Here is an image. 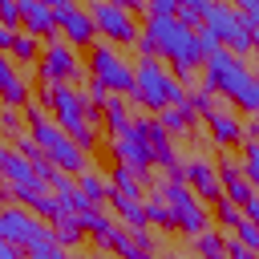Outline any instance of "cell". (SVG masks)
<instances>
[{
  "instance_id": "cell-1",
  "label": "cell",
  "mask_w": 259,
  "mask_h": 259,
  "mask_svg": "<svg viewBox=\"0 0 259 259\" xmlns=\"http://www.w3.org/2000/svg\"><path fill=\"white\" fill-rule=\"evenodd\" d=\"M142 32L154 40L158 61H166L170 73H174L178 81H190L194 73H202V65H206V49H202L198 28L182 24L178 16H146Z\"/></svg>"
},
{
  "instance_id": "cell-2",
  "label": "cell",
  "mask_w": 259,
  "mask_h": 259,
  "mask_svg": "<svg viewBox=\"0 0 259 259\" xmlns=\"http://www.w3.org/2000/svg\"><path fill=\"white\" fill-rule=\"evenodd\" d=\"M202 85H206L214 97H227L231 109L259 117V81H255V69H251L243 57H235V53H227V49L210 53L206 65H202Z\"/></svg>"
},
{
  "instance_id": "cell-3",
  "label": "cell",
  "mask_w": 259,
  "mask_h": 259,
  "mask_svg": "<svg viewBox=\"0 0 259 259\" xmlns=\"http://www.w3.org/2000/svg\"><path fill=\"white\" fill-rule=\"evenodd\" d=\"M24 121H28V130H32V142L53 158L57 170H65V174H85V170H89V166H85L89 154L53 121V113H49L40 101H32V105L24 109Z\"/></svg>"
},
{
  "instance_id": "cell-4",
  "label": "cell",
  "mask_w": 259,
  "mask_h": 259,
  "mask_svg": "<svg viewBox=\"0 0 259 259\" xmlns=\"http://www.w3.org/2000/svg\"><path fill=\"white\" fill-rule=\"evenodd\" d=\"M40 105L53 113V121H57L85 154L97 150V130H93V121H89L85 93H77L73 85H40Z\"/></svg>"
},
{
  "instance_id": "cell-5",
  "label": "cell",
  "mask_w": 259,
  "mask_h": 259,
  "mask_svg": "<svg viewBox=\"0 0 259 259\" xmlns=\"http://www.w3.org/2000/svg\"><path fill=\"white\" fill-rule=\"evenodd\" d=\"M134 101L150 113H162L170 105H182L186 101V85L162 65V61H138V89H134Z\"/></svg>"
},
{
  "instance_id": "cell-6",
  "label": "cell",
  "mask_w": 259,
  "mask_h": 259,
  "mask_svg": "<svg viewBox=\"0 0 259 259\" xmlns=\"http://www.w3.org/2000/svg\"><path fill=\"white\" fill-rule=\"evenodd\" d=\"M154 190L166 198V206H170V214H174V231H182L186 239H194V235L210 231V210H206V202H202V198L182 182V174L162 178Z\"/></svg>"
},
{
  "instance_id": "cell-7",
  "label": "cell",
  "mask_w": 259,
  "mask_h": 259,
  "mask_svg": "<svg viewBox=\"0 0 259 259\" xmlns=\"http://www.w3.org/2000/svg\"><path fill=\"white\" fill-rule=\"evenodd\" d=\"M89 77H97L113 97H130L134 101V89H138V65H130L109 40H97L89 49Z\"/></svg>"
},
{
  "instance_id": "cell-8",
  "label": "cell",
  "mask_w": 259,
  "mask_h": 259,
  "mask_svg": "<svg viewBox=\"0 0 259 259\" xmlns=\"http://www.w3.org/2000/svg\"><path fill=\"white\" fill-rule=\"evenodd\" d=\"M36 81L40 85H77V81H89V61L77 57V49L57 36L45 45V57L36 65Z\"/></svg>"
},
{
  "instance_id": "cell-9",
  "label": "cell",
  "mask_w": 259,
  "mask_h": 259,
  "mask_svg": "<svg viewBox=\"0 0 259 259\" xmlns=\"http://www.w3.org/2000/svg\"><path fill=\"white\" fill-rule=\"evenodd\" d=\"M202 28H206V32H214V36H219V45H223L227 53H235V57L255 53V28H251V24H247V16H243L239 8H231V4H210V12H206V20H202Z\"/></svg>"
},
{
  "instance_id": "cell-10",
  "label": "cell",
  "mask_w": 259,
  "mask_h": 259,
  "mask_svg": "<svg viewBox=\"0 0 259 259\" xmlns=\"http://www.w3.org/2000/svg\"><path fill=\"white\" fill-rule=\"evenodd\" d=\"M93 20H97V32H101V40H109L113 49H121V45H138V36H142V28H138V16L125 8V4H117V0H97L93 8Z\"/></svg>"
},
{
  "instance_id": "cell-11",
  "label": "cell",
  "mask_w": 259,
  "mask_h": 259,
  "mask_svg": "<svg viewBox=\"0 0 259 259\" xmlns=\"http://www.w3.org/2000/svg\"><path fill=\"white\" fill-rule=\"evenodd\" d=\"M53 16H57V28L65 32V40L73 45V49H93L97 45V20H93V12L89 8H77L73 0H57L53 4Z\"/></svg>"
},
{
  "instance_id": "cell-12",
  "label": "cell",
  "mask_w": 259,
  "mask_h": 259,
  "mask_svg": "<svg viewBox=\"0 0 259 259\" xmlns=\"http://www.w3.org/2000/svg\"><path fill=\"white\" fill-rule=\"evenodd\" d=\"M182 182L202 198V202H219L223 198V178H219V162H210V158H202V154H190L186 162H182Z\"/></svg>"
},
{
  "instance_id": "cell-13",
  "label": "cell",
  "mask_w": 259,
  "mask_h": 259,
  "mask_svg": "<svg viewBox=\"0 0 259 259\" xmlns=\"http://www.w3.org/2000/svg\"><path fill=\"white\" fill-rule=\"evenodd\" d=\"M202 125H206L210 146H223V150H231V146H239V150H243V146H247V125L239 121V113H235V109H223V105H219Z\"/></svg>"
},
{
  "instance_id": "cell-14",
  "label": "cell",
  "mask_w": 259,
  "mask_h": 259,
  "mask_svg": "<svg viewBox=\"0 0 259 259\" xmlns=\"http://www.w3.org/2000/svg\"><path fill=\"white\" fill-rule=\"evenodd\" d=\"M20 32L36 36V40H57L61 28H57V16H53V4L45 0H20Z\"/></svg>"
},
{
  "instance_id": "cell-15",
  "label": "cell",
  "mask_w": 259,
  "mask_h": 259,
  "mask_svg": "<svg viewBox=\"0 0 259 259\" xmlns=\"http://www.w3.org/2000/svg\"><path fill=\"white\" fill-rule=\"evenodd\" d=\"M219 178H223V194H227L235 206H243V210H247V206L255 202V186L247 182L243 162H227V158H223V162H219Z\"/></svg>"
},
{
  "instance_id": "cell-16",
  "label": "cell",
  "mask_w": 259,
  "mask_h": 259,
  "mask_svg": "<svg viewBox=\"0 0 259 259\" xmlns=\"http://www.w3.org/2000/svg\"><path fill=\"white\" fill-rule=\"evenodd\" d=\"M0 178H4V186H28V182H36L40 174H36V166H32L16 146H4V150H0Z\"/></svg>"
},
{
  "instance_id": "cell-17",
  "label": "cell",
  "mask_w": 259,
  "mask_h": 259,
  "mask_svg": "<svg viewBox=\"0 0 259 259\" xmlns=\"http://www.w3.org/2000/svg\"><path fill=\"white\" fill-rule=\"evenodd\" d=\"M109 206H113V219L130 231H150V219H146V198H134V194H121L113 190L109 194Z\"/></svg>"
},
{
  "instance_id": "cell-18",
  "label": "cell",
  "mask_w": 259,
  "mask_h": 259,
  "mask_svg": "<svg viewBox=\"0 0 259 259\" xmlns=\"http://www.w3.org/2000/svg\"><path fill=\"white\" fill-rule=\"evenodd\" d=\"M0 85H4V105H8V109H28V105H32V101H28V81L20 77V69H16L12 57L0 61Z\"/></svg>"
},
{
  "instance_id": "cell-19",
  "label": "cell",
  "mask_w": 259,
  "mask_h": 259,
  "mask_svg": "<svg viewBox=\"0 0 259 259\" xmlns=\"http://www.w3.org/2000/svg\"><path fill=\"white\" fill-rule=\"evenodd\" d=\"M158 121L170 130V138H194V130H198V113L182 101V105H170V109H162L158 113Z\"/></svg>"
},
{
  "instance_id": "cell-20",
  "label": "cell",
  "mask_w": 259,
  "mask_h": 259,
  "mask_svg": "<svg viewBox=\"0 0 259 259\" xmlns=\"http://www.w3.org/2000/svg\"><path fill=\"white\" fill-rule=\"evenodd\" d=\"M77 186H81V194H85V202L89 206H105L109 202V194H113V182H109V174H101V170H85V174H77Z\"/></svg>"
},
{
  "instance_id": "cell-21",
  "label": "cell",
  "mask_w": 259,
  "mask_h": 259,
  "mask_svg": "<svg viewBox=\"0 0 259 259\" xmlns=\"http://www.w3.org/2000/svg\"><path fill=\"white\" fill-rule=\"evenodd\" d=\"M101 121H105L109 138H121V134L134 125V117H130V97H109V101H105V113H101Z\"/></svg>"
},
{
  "instance_id": "cell-22",
  "label": "cell",
  "mask_w": 259,
  "mask_h": 259,
  "mask_svg": "<svg viewBox=\"0 0 259 259\" xmlns=\"http://www.w3.org/2000/svg\"><path fill=\"white\" fill-rule=\"evenodd\" d=\"M53 235H57V243H61L65 251H73V247H81V243L89 239V231H85V223H81L77 214H61V219L53 223Z\"/></svg>"
},
{
  "instance_id": "cell-23",
  "label": "cell",
  "mask_w": 259,
  "mask_h": 259,
  "mask_svg": "<svg viewBox=\"0 0 259 259\" xmlns=\"http://www.w3.org/2000/svg\"><path fill=\"white\" fill-rule=\"evenodd\" d=\"M190 247H194V255H198V259H227V235H223L219 227H210V231L194 235V239H190Z\"/></svg>"
},
{
  "instance_id": "cell-24",
  "label": "cell",
  "mask_w": 259,
  "mask_h": 259,
  "mask_svg": "<svg viewBox=\"0 0 259 259\" xmlns=\"http://www.w3.org/2000/svg\"><path fill=\"white\" fill-rule=\"evenodd\" d=\"M8 57H12L16 65H40V57H45V45H40L36 36H28V32H16V40H12Z\"/></svg>"
},
{
  "instance_id": "cell-25",
  "label": "cell",
  "mask_w": 259,
  "mask_h": 259,
  "mask_svg": "<svg viewBox=\"0 0 259 259\" xmlns=\"http://www.w3.org/2000/svg\"><path fill=\"white\" fill-rule=\"evenodd\" d=\"M81 93H85V109H89V121H97V117L105 113V101H109V89H105V85H101L97 77H89Z\"/></svg>"
},
{
  "instance_id": "cell-26",
  "label": "cell",
  "mask_w": 259,
  "mask_h": 259,
  "mask_svg": "<svg viewBox=\"0 0 259 259\" xmlns=\"http://www.w3.org/2000/svg\"><path fill=\"white\" fill-rule=\"evenodd\" d=\"M146 219H150V227H158V231H174V214H170V206H166V198H162L158 190L146 198Z\"/></svg>"
},
{
  "instance_id": "cell-27",
  "label": "cell",
  "mask_w": 259,
  "mask_h": 259,
  "mask_svg": "<svg viewBox=\"0 0 259 259\" xmlns=\"http://www.w3.org/2000/svg\"><path fill=\"white\" fill-rule=\"evenodd\" d=\"M186 105H190V109L198 113V121H206V117H210V113L219 109V97H214V93H210L206 85H198V89H190V93H186Z\"/></svg>"
},
{
  "instance_id": "cell-28",
  "label": "cell",
  "mask_w": 259,
  "mask_h": 259,
  "mask_svg": "<svg viewBox=\"0 0 259 259\" xmlns=\"http://www.w3.org/2000/svg\"><path fill=\"white\" fill-rule=\"evenodd\" d=\"M210 219H214L219 227H239V223L247 219V210H243V206H235V202H231V198L223 194V198L214 202V210H210Z\"/></svg>"
},
{
  "instance_id": "cell-29",
  "label": "cell",
  "mask_w": 259,
  "mask_h": 259,
  "mask_svg": "<svg viewBox=\"0 0 259 259\" xmlns=\"http://www.w3.org/2000/svg\"><path fill=\"white\" fill-rule=\"evenodd\" d=\"M206 12H210V4H206V0H182V4H178V20H182V24H190V28H202Z\"/></svg>"
},
{
  "instance_id": "cell-30",
  "label": "cell",
  "mask_w": 259,
  "mask_h": 259,
  "mask_svg": "<svg viewBox=\"0 0 259 259\" xmlns=\"http://www.w3.org/2000/svg\"><path fill=\"white\" fill-rule=\"evenodd\" d=\"M239 162H243V174H247V182H251V186L259 190V142H247V146H243V158H239Z\"/></svg>"
},
{
  "instance_id": "cell-31",
  "label": "cell",
  "mask_w": 259,
  "mask_h": 259,
  "mask_svg": "<svg viewBox=\"0 0 259 259\" xmlns=\"http://www.w3.org/2000/svg\"><path fill=\"white\" fill-rule=\"evenodd\" d=\"M0 28L20 32V4L16 0H0Z\"/></svg>"
},
{
  "instance_id": "cell-32",
  "label": "cell",
  "mask_w": 259,
  "mask_h": 259,
  "mask_svg": "<svg viewBox=\"0 0 259 259\" xmlns=\"http://www.w3.org/2000/svg\"><path fill=\"white\" fill-rule=\"evenodd\" d=\"M235 239H239L243 247H251V251H259V227H255L251 219H243V223L235 227Z\"/></svg>"
},
{
  "instance_id": "cell-33",
  "label": "cell",
  "mask_w": 259,
  "mask_h": 259,
  "mask_svg": "<svg viewBox=\"0 0 259 259\" xmlns=\"http://www.w3.org/2000/svg\"><path fill=\"white\" fill-rule=\"evenodd\" d=\"M0 125H4V134L16 142V138H20V109H8V105H4V109H0Z\"/></svg>"
},
{
  "instance_id": "cell-34",
  "label": "cell",
  "mask_w": 259,
  "mask_h": 259,
  "mask_svg": "<svg viewBox=\"0 0 259 259\" xmlns=\"http://www.w3.org/2000/svg\"><path fill=\"white\" fill-rule=\"evenodd\" d=\"M146 16H178V0H150Z\"/></svg>"
},
{
  "instance_id": "cell-35",
  "label": "cell",
  "mask_w": 259,
  "mask_h": 259,
  "mask_svg": "<svg viewBox=\"0 0 259 259\" xmlns=\"http://www.w3.org/2000/svg\"><path fill=\"white\" fill-rule=\"evenodd\" d=\"M227 259H259V251H251V247H243L239 239H227Z\"/></svg>"
},
{
  "instance_id": "cell-36",
  "label": "cell",
  "mask_w": 259,
  "mask_h": 259,
  "mask_svg": "<svg viewBox=\"0 0 259 259\" xmlns=\"http://www.w3.org/2000/svg\"><path fill=\"white\" fill-rule=\"evenodd\" d=\"M239 12H243V16H247V24L259 32V0H243V4H239Z\"/></svg>"
},
{
  "instance_id": "cell-37",
  "label": "cell",
  "mask_w": 259,
  "mask_h": 259,
  "mask_svg": "<svg viewBox=\"0 0 259 259\" xmlns=\"http://www.w3.org/2000/svg\"><path fill=\"white\" fill-rule=\"evenodd\" d=\"M0 259H28L20 247H12V243H0Z\"/></svg>"
},
{
  "instance_id": "cell-38",
  "label": "cell",
  "mask_w": 259,
  "mask_h": 259,
  "mask_svg": "<svg viewBox=\"0 0 259 259\" xmlns=\"http://www.w3.org/2000/svg\"><path fill=\"white\" fill-rule=\"evenodd\" d=\"M247 219H251V223H255V227H259V198H255V202H251V206H247Z\"/></svg>"
},
{
  "instance_id": "cell-39",
  "label": "cell",
  "mask_w": 259,
  "mask_h": 259,
  "mask_svg": "<svg viewBox=\"0 0 259 259\" xmlns=\"http://www.w3.org/2000/svg\"><path fill=\"white\" fill-rule=\"evenodd\" d=\"M150 259H158V255H150ZM162 259H182V255H162Z\"/></svg>"
},
{
  "instance_id": "cell-40",
  "label": "cell",
  "mask_w": 259,
  "mask_h": 259,
  "mask_svg": "<svg viewBox=\"0 0 259 259\" xmlns=\"http://www.w3.org/2000/svg\"><path fill=\"white\" fill-rule=\"evenodd\" d=\"M255 57H259V32H255Z\"/></svg>"
},
{
  "instance_id": "cell-41",
  "label": "cell",
  "mask_w": 259,
  "mask_h": 259,
  "mask_svg": "<svg viewBox=\"0 0 259 259\" xmlns=\"http://www.w3.org/2000/svg\"><path fill=\"white\" fill-rule=\"evenodd\" d=\"M73 259H97V255H73Z\"/></svg>"
},
{
  "instance_id": "cell-42",
  "label": "cell",
  "mask_w": 259,
  "mask_h": 259,
  "mask_svg": "<svg viewBox=\"0 0 259 259\" xmlns=\"http://www.w3.org/2000/svg\"><path fill=\"white\" fill-rule=\"evenodd\" d=\"M255 121H259V117H255Z\"/></svg>"
}]
</instances>
